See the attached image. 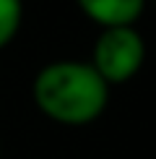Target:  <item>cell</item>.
Instances as JSON below:
<instances>
[{
	"label": "cell",
	"instance_id": "obj_4",
	"mask_svg": "<svg viewBox=\"0 0 156 159\" xmlns=\"http://www.w3.org/2000/svg\"><path fill=\"white\" fill-rule=\"evenodd\" d=\"M24 0H0V50L8 47L21 29Z\"/></svg>",
	"mask_w": 156,
	"mask_h": 159
},
{
	"label": "cell",
	"instance_id": "obj_3",
	"mask_svg": "<svg viewBox=\"0 0 156 159\" xmlns=\"http://www.w3.org/2000/svg\"><path fill=\"white\" fill-rule=\"evenodd\" d=\"M76 5L102 29H112V26H133L143 16L146 0H76Z\"/></svg>",
	"mask_w": 156,
	"mask_h": 159
},
{
	"label": "cell",
	"instance_id": "obj_1",
	"mask_svg": "<svg viewBox=\"0 0 156 159\" xmlns=\"http://www.w3.org/2000/svg\"><path fill=\"white\" fill-rule=\"evenodd\" d=\"M37 110L57 125L81 128L99 120L109 104V84L83 60H55L31 84Z\"/></svg>",
	"mask_w": 156,
	"mask_h": 159
},
{
	"label": "cell",
	"instance_id": "obj_2",
	"mask_svg": "<svg viewBox=\"0 0 156 159\" xmlns=\"http://www.w3.org/2000/svg\"><path fill=\"white\" fill-rule=\"evenodd\" d=\"M91 65L109 86L130 81L146 63V42L135 26L102 29L94 42Z\"/></svg>",
	"mask_w": 156,
	"mask_h": 159
}]
</instances>
